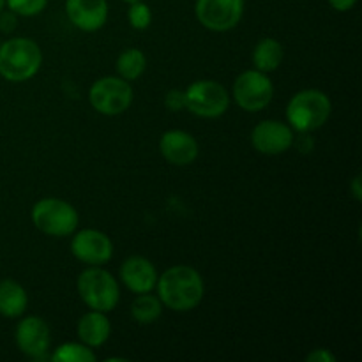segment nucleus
Here are the masks:
<instances>
[{
    "label": "nucleus",
    "instance_id": "30",
    "mask_svg": "<svg viewBox=\"0 0 362 362\" xmlns=\"http://www.w3.org/2000/svg\"><path fill=\"white\" fill-rule=\"evenodd\" d=\"M124 2H134V0H124Z\"/></svg>",
    "mask_w": 362,
    "mask_h": 362
},
{
    "label": "nucleus",
    "instance_id": "7",
    "mask_svg": "<svg viewBox=\"0 0 362 362\" xmlns=\"http://www.w3.org/2000/svg\"><path fill=\"white\" fill-rule=\"evenodd\" d=\"M186 108L204 119L221 117L230 106V95L221 83L212 80H200L184 90Z\"/></svg>",
    "mask_w": 362,
    "mask_h": 362
},
{
    "label": "nucleus",
    "instance_id": "28",
    "mask_svg": "<svg viewBox=\"0 0 362 362\" xmlns=\"http://www.w3.org/2000/svg\"><path fill=\"white\" fill-rule=\"evenodd\" d=\"M359 184H361V177L357 175L356 179H354V182H352V189H354V197H356V200H361V187H359Z\"/></svg>",
    "mask_w": 362,
    "mask_h": 362
},
{
    "label": "nucleus",
    "instance_id": "21",
    "mask_svg": "<svg viewBox=\"0 0 362 362\" xmlns=\"http://www.w3.org/2000/svg\"><path fill=\"white\" fill-rule=\"evenodd\" d=\"M52 361L55 362H94L95 354L92 352L90 346L83 343H66L60 345L55 352L52 354Z\"/></svg>",
    "mask_w": 362,
    "mask_h": 362
},
{
    "label": "nucleus",
    "instance_id": "2",
    "mask_svg": "<svg viewBox=\"0 0 362 362\" xmlns=\"http://www.w3.org/2000/svg\"><path fill=\"white\" fill-rule=\"evenodd\" d=\"M42 53L37 42L27 37H14L0 45V76L6 80H30L39 71Z\"/></svg>",
    "mask_w": 362,
    "mask_h": 362
},
{
    "label": "nucleus",
    "instance_id": "1",
    "mask_svg": "<svg viewBox=\"0 0 362 362\" xmlns=\"http://www.w3.org/2000/svg\"><path fill=\"white\" fill-rule=\"evenodd\" d=\"M158 297L168 310H194L204 299V279L187 265H175L158 276Z\"/></svg>",
    "mask_w": 362,
    "mask_h": 362
},
{
    "label": "nucleus",
    "instance_id": "22",
    "mask_svg": "<svg viewBox=\"0 0 362 362\" xmlns=\"http://www.w3.org/2000/svg\"><path fill=\"white\" fill-rule=\"evenodd\" d=\"M127 20H129L133 28H136V30H145V28L151 25L152 13L151 9H148L147 4L140 2V0H134V2H131L129 11H127Z\"/></svg>",
    "mask_w": 362,
    "mask_h": 362
},
{
    "label": "nucleus",
    "instance_id": "23",
    "mask_svg": "<svg viewBox=\"0 0 362 362\" xmlns=\"http://www.w3.org/2000/svg\"><path fill=\"white\" fill-rule=\"evenodd\" d=\"M7 7L20 16H35L46 7L48 0H6Z\"/></svg>",
    "mask_w": 362,
    "mask_h": 362
},
{
    "label": "nucleus",
    "instance_id": "27",
    "mask_svg": "<svg viewBox=\"0 0 362 362\" xmlns=\"http://www.w3.org/2000/svg\"><path fill=\"white\" fill-rule=\"evenodd\" d=\"M356 2L357 0H329L332 9L339 11V13H346V11H350L354 6H356Z\"/></svg>",
    "mask_w": 362,
    "mask_h": 362
},
{
    "label": "nucleus",
    "instance_id": "6",
    "mask_svg": "<svg viewBox=\"0 0 362 362\" xmlns=\"http://www.w3.org/2000/svg\"><path fill=\"white\" fill-rule=\"evenodd\" d=\"M88 101L103 115H119L133 103V88L120 76H106L95 81L88 90Z\"/></svg>",
    "mask_w": 362,
    "mask_h": 362
},
{
    "label": "nucleus",
    "instance_id": "15",
    "mask_svg": "<svg viewBox=\"0 0 362 362\" xmlns=\"http://www.w3.org/2000/svg\"><path fill=\"white\" fill-rule=\"evenodd\" d=\"M122 283L134 293H147L158 283V272L145 257H129L120 267Z\"/></svg>",
    "mask_w": 362,
    "mask_h": 362
},
{
    "label": "nucleus",
    "instance_id": "14",
    "mask_svg": "<svg viewBox=\"0 0 362 362\" xmlns=\"http://www.w3.org/2000/svg\"><path fill=\"white\" fill-rule=\"evenodd\" d=\"M159 151L163 158L177 166H186L193 163L198 156V144L186 131H166L159 140Z\"/></svg>",
    "mask_w": 362,
    "mask_h": 362
},
{
    "label": "nucleus",
    "instance_id": "3",
    "mask_svg": "<svg viewBox=\"0 0 362 362\" xmlns=\"http://www.w3.org/2000/svg\"><path fill=\"white\" fill-rule=\"evenodd\" d=\"M332 105L327 94L317 88L300 90L290 99L286 106V119L290 127L299 133H311L327 122L331 117Z\"/></svg>",
    "mask_w": 362,
    "mask_h": 362
},
{
    "label": "nucleus",
    "instance_id": "10",
    "mask_svg": "<svg viewBox=\"0 0 362 362\" xmlns=\"http://www.w3.org/2000/svg\"><path fill=\"white\" fill-rule=\"evenodd\" d=\"M71 253L87 265H103L112 258L113 244L106 233L85 228L74 233L71 240Z\"/></svg>",
    "mask_w": 362,
    "mask_h": 362
},
{
    "label": "nucleus",
    "instance_id": "5",
    "mask_svg": "<svg viewBox=\"0 0 362 362\" xmlns=\"http://www.w3.org/2000/svg\"><path fill=\"white\" fill-rule=\"evenodd\" d=\"M32 223L46 235H73L78 228V212L73 205L59 198H42L32 209Z\"/></svg>",
    "mask_w": 362,
    "mask_h": 362
},
{
    "label": "nucleus",
    "instance_id": "12",
    "mask_svg": "<svg viewBox=\"0 0 362 362\" xmlns=\"http://www.w3.org/2000/svg\"><path fill=\"white\" fill-rule=\"evenodd\" d=\"M16 345L25 356L42 359L49 349V329L39 317H27L16 327Z\"/></svg>",
    "mask_w": 362,
    "mask_h": 362
},
{
    "label": "nucleus",
    "instance_id": "18",
    "mask_svg": "<svg viewBox=\"0 0 362 362\" xmlns=\"http://www.w3.org/2000/svg\"><path fill=\"white\" fill-rule=\"evenodd\" d=\"M283 60V46L276 39L264 37L253 49V64L262 73H271L279 67Z\"/></svg>",
    "mask_w": 362,
    "mask_h": 362
},
{
    "label": "nucleus",
    "instance_id": "17",
    "mask_svg": "<svg viewBox=\"0 0 362 362\" xmlns=\"http://www.w3.org/2000/svg\"><path fill=\"white\" fill-rule=\"evenodd\" d=\"M28 304L27 292L14 279L0 281V315L7 318H18L25 313Z\"/></svg>",
    "mask_w": 362,
    "mask_h": 362
},
{
    "label": "nucleus",
    "instance_id": "16",
    "mask_svg": "<svg viewBox=\"0 0 362 362\" xmlns=\"http://www.w3.org/2000/svg\"><path fill=\"white\" fill-rule=\"evenodd\" d=\"M110 332H112V325L101 311L92 310L78 322V338L90 349L105 345L106 339L110 338Z\"/></svg>",
    "mask_w": 362,
    "mask_h": 362
},
{
    "label": "nucleus",
    "instance_id": "26",
    "mask_svg": "<svg viewBox=\"0 0 362 362\" xmlns=\"http://www.w3.org/2000/svg\"><path fill=\"white\" fill-rule=\"evenodd\" d=\"M306 361H310V362H334L336 357L332 356L329 350L322 349V350H313V352H311L310 356L306 357Z\"/></svg>",
    "mask_w": 362,
    "mask_h": 362
},
{
    "label": "nucleus",
    "instance_id": "29",
    "mask_svg": "<svg viewBox=\"0 0 362 362\" xmlns=\"http://www.w3.org/2000/svg\"><path fill=\"white\" fill-rule=\"evenodd\" d=\"M4 7H6V0H0V11H2Z\"/></svg>",
    "mask_w": 362,
    "mask_h": 362
},
{
    "label": "nucleus",
    "instance_id": "20",
    "mask_svg": "<svg viewBox=\"0 0 362 362\" xmlns=\"http://www.w3.org/2000/svg\"><path fill=\"white\" fill-rule=\"evenodd\" d=\"M147 67V59L138 48H129L122 52L117 59V73L126 81H133L144 74Z\"/></svg>",
    "mask_w": 362,
    "mask_h": 362
},
{
    "label": "nucleus",
    "instance_id": "11",
    "mask_svg": "<svg viewBox=\"0 0 362 362\" xmlns=\"http://www.w3.org/2000/svg\"><path fill=\"white\" fill-rule=\"evenodd\" d=\"M251 144L262 154H283L292 147L293 131L288 124L279 120H264L251 133Z\"/></svg>",
    "mask_w": 362,
    "mask_h": 362
},
{
    "label": "nucleus",
    "instance_id": "19",
    "mask_svg": "<svg viewBox=\"0 0 362 362\" xmlns=\"http://www.w3.org/2000/svg\"><path fill=\"white\" fill-rule=\"evenodd\" d=\"M163 313V303L159 297L151 296V293H138L136 299L131 304V315L138 324H154L159 320Z\"/></svg>",
    "mask_w": 362,
    "mask_h": 362
},
{
    "label": "nucleus",
    "instance_id": "4",
    "mask_svg": "<svg viewBox=\"0 0 362 362\" xmlns=\"http://www.w3.org/2000/svg\"><path fill=\"white\" fill-rule=\"evenodd\" d=\"M76 285L81 300L90 310L108 313V311L115 310V306L119 304V283L108 271L99 269L98 265H90V269H85L78 276Z\"/></svg>",
    "mask_w": 362,
    "mask_h": 362
},
{
    "label": "nucleus",
    "instance_id": "9",
    "mask_svg": "<svg viewBox=\"0 0 362 362\" xmlns=\"http://www.w3.org/2000/svg\"><path fill=\"white\" fill-rule=\"evenodd\" d=\"M243 13L244 0H197V18L209 30H230L239 23Z\"/></svg>",
    "mask_w": 362,
    "mask_h": 362
},
{
    "label": "nucleus",
    "instance_id": "8",
    "mask_svg": "<svg viewBox=\"0 0 362 362\" xmlns=\"http://www.w3.org/2000/svg\"><path fill=\"white\" fill-rule=\"evenodd\" d=\"M274 95V85L267 73L258 69L244 71L233 83L235 103L246 112H260L267 108Z\"/></svg>",
    "mask_w": 362,
    "mask_h": 362
},
{
    "label": "nucleus",
    "instance_id": "24",
    "mask_svg": "<svg viewBox=\"0 0 362 362\" xmlns=\"http://www.w3.org/2000/svg\"><path fill=\"white\" fill-rule=\"evenodd\" d=\"M166 108L172 110V112H180V110L186 108V94L179 88H172V90L166 94L165 98Z\"/></svg>",
    "mask_w": 362,
    "mask_h": 362
},
{
    "label": "nucleus",
    "instance_id": "25",
    "mask_svg": "<svg viewBox=\"0 0 362 362\" xmlns=\"http://www.w3.org/2000/svg\"><path fill=\"white\" fill-rule=\"evenodd\" d=\"M16 13L13 11H0V30L2 32H13L16 28Z\"/></svg>",
    "mask_w": 362,
    "mask_h": 362
},
{
    "label": "nucleus",
    "instance_id": "13",
    "mask_svg": "<svg viewBox=\"0 0 362 362\" xmlns=\"http://www.w3.org/2000/svg\"><path fill=\"white\" fill-rule=\"evenodd\" d=\"M66 13L71 23L85 32L99 30L108 20L106 0H66Z\"/></svg>",
    "mask_w": 362,
    "mask_h": 362
}]
</instances>
